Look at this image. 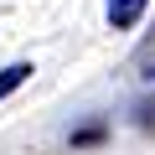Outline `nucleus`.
<instances>
[{"label":"nucleus","mask_w":155,"mask_h":155,"mask_svg":"<svg viewBox=\"0 0 155 155\" xmlns=\"http://www.w3.org/2000/svg\"><path fill=\"white\" fill-rule=\"evenodd\" d=\"M145 5H150V0H104V16H109L114 31H129V26H140Z\"/></svg>","instance_id":"obj_1"},{"label":"nucleus","mask_w":155,"mask_h":155,"mask_svg":"<svg viewBox=\"0 0 155 155\" xmlns=\"http://www.w3.org/2000/svg\"><path fill=\"white\" fill-rule=\"evenodd\" d=\"M26 78H31V62H11V67H0V98H11Z\"/></svg>","instance_id":"obj_2"},{"label":"nucleus","mask_w":155,"mask_h":155,"mask_svg":"<svg viewBox=\"0 0 155 155\" xmlns=\"http://www.w3.org/2000/svg\"><path fill=\"white\" fill-rule=\"evenodd\" d=\"M98 140H104V124H83L72 134V145H98Z\"/></svg>","instance_id":"obj_3"},{"label":"nucleus","mask_w":155,"mask_h":155,"mask_svg":"<svg viewBox=\"0 0 155 155\" xmlns=\"http://www.w3.org/2000/svg\"><path fill=\"white\" fill-rule=\"evenodd\" d=\"M140 129H155V98L140 104Z\"/></svg>","instance_id":"obj_4"}]
</instances>
